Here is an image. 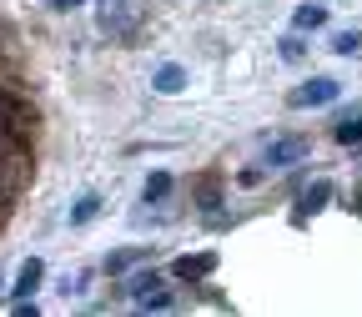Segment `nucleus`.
Returning <instances> with one entry per match:
<instances>
[{"label": "nucleus", "instance_id": "1", "mask_svg": "<svg viewBox=\"0 0 362 317\" xmlns=\"http://www.w3.org/2000/svg\"><path fill=\"white\" fill-rule=\"evenodd\" d=\"M126 297L136 302V307H171V292H166V282L156 277V272H136V277L126 282Z\"/></svg>", "mask_w": 362, "mask_h": 317}, {"label": "nucleus", "instance_id": "2", "mask_svg": "<svg viewBox=\"0 0 362 317\" xmlns=\"http://www.w3.org/2000/svg\"><path fill=\"white\" fill-rule=\"evenodd\" d=\"M342 96V86L332 81V76H312L307 86H297L292 91V106L297 111H307V106H327V101H337Z\"/></svg>", "mask_w": 362, "mask_h": 317}, {"label": "nucleus", "instance_id": "3", "mask_svg": "<svg viewBox=\"0 0 362 317\" xmlns=\"http://www.w3.org/2000/svg\"><path fill=\"white\" fill-rule=\"evenodd\" d=\"M136 0H101V30L106 35H131L136 30Z\"/></svg>", "mask_w": 362, "mask_h": 317}, {"label": "nucleus", "instance_id": "4", "mask_svg": "<svg viewBox=\"0 0 362 317\" xmlns=\"http://www.w3.org/2000/svg\"><path fill=\"white\" fill-rule=\"evenodd\" d=\"M292 25H297V30H317V25H327V6H322V0H307V6H297Z\"/></svg>", "mask_w": 362, "mask_h": 317}, {"label": "nucleus", "instance_id": "5", "mask_svg": "<svg viewBox=\"0 0 362 317\" xmlns=\"http://www.w3.org/2000/svg\"><path fill=\"white\" fill-rule=\"evenodd\" d=\"M151 86L161 91V96H181V91H187V71H181V66H161Z\"/></svg>", "mask_w": 362, "mask_h": 317}, {"label": "nucleus", "instance_id": "6", "mask_svg": "<svg viewBox=\"0 0 362 317\" xmlns=\"http://www.w3.org/2000/svg\"><path fill=\"white\" fill-rule=\"evenodd\" d=\"M307 151V142H297V136H292V142H272L267 146V166H287V161H297Z\"/></svg>", "mask_w": 362, "mask_h": 317}, {"label": "nucleus", "instance_id": "7", "mask_svg": "<svg viewBox=\"0 0 362 317\" xmlns=\"http://www.w3.org/2000/svg\"><path fill=\"white\" fill-rule=\"evenodd\" d=\"M211 267H216V257L211 252H197V257H181L176 262V277H206Z\"/></svg>", "mask_w": 362, "mask_h": 317}, {"label": "nucleus", "instance_id": "8", "mask_svg": "<svg viewBox=\"0 0 362 317\" xmlns=\"http://www.w3.org/2000/svg\"><path fill=\"white\" fill-rule=\"evenodd\" d=\"M40 277H45V267H40V262L30 257V262L21 267V277H16V297H30V292L40 287Z\"/></svg>", "mask_w": 362, "mask_h": 317}, {"label": "nucleus", "instance_id": "9", "mask_svg": "<svg viewBox=\"0 0 362 317\" xmlns=\"http://www.w3.org/2000/svg\"><path fill=\"white\" fill-rule=\"evenodd\" d=\"M327 202H332V187H327V181H317V187L302 197V207H307V212H322Z\"/></svg>", "mask_w": 362, "mask_h": 317}, {"label": "nucleus", "instance_id": "10", "mask_svg": "<svg viewBox=\"0 0 362 317\" xmlns=\"http://www.w3.org/2000/svg\"><path fill=\"white\" fill-rule=\"evenodd\" d=\"M332 51H337V56H357V51H362V35H357V30H342V35L332 40Z\"/></svg>", "mask_w": 362, "mask_h": 317}, {"label": "nucleus", "instance_id": "11", "mask_svg": "<svg viewBox=\"0 0 362 317\" xmlns=\"http://www.w3.org/2000/svg\"><path fill=\"white\" fill-rule=\"evenodd\" d=\"M171 192V176L166 171H156V176H146V202H161Z\"/></svg>", "mask_w": 362, "mask_h": 317}, {"label": "nucleus", "instance_id": "12", "mask_svg": "<svg viewBox=\"0 0 362 317\" xmlns=\"http://www.w3.org/2000/svg\"><path fill=\"white\" fill-rule=\"evenodd\" d=\"M337 142H342V146H362V116H357V121H342V126H337Z\"/></svg>", "mask_w": 362, "mask_h": 317}, {"label": "nucleus", "instance_id": "13", "mask_svg": "<svg viewBox=\"0 0 362 317\" xmlns=\"http://www.w3.org/2000/svg\"><path fill=\"white\" fill-rule=\"evenodd\" d=\"M90 217H96V197H81V202H76V212H71V221L81 226V221H90Z\"/></svg>", "mask_w": 362, "mask_h": 317}, {"label": "nucleus", "instance_id": "14", "mask_svg": "<svg viewBox=\"0 0 362 317\" xmlns=\"http://www.w3.org/2000/svg\"><path fill=\"white\" fill-rule=\"evenodd\" d=\"M282 56H287V61H297V56H302V45H297V35H287V40H282Z\"/></svg>", "mask_w": 362, "mask_h": 317}, {"label": "nucleus", "instance_id": "15", "mask_svg": "<svg viewBox=\"0 0 362 317\" xmlns=\"http://www.w3.org/2000/svg\"><path fill=\"white\" fill-rule=\"evenodd\" d=\"M76 6H86V0H51V11H76Z\"/></svg>", "mask_w": 362, "mask_h": 317}, {"label": "nucleus", "instance_id": "16", "mask_svg": "<svg viewBox=\"0 0 362 317\" xmlns=\"http://www.w3.org/2000/svg\"><path fill=\"white\" fill-rule=\"evenodd\" d=\"M0 121H6V101H0Z\"/></svg>", "mask_w": 362, "mask_h": 317}]
</instances>
